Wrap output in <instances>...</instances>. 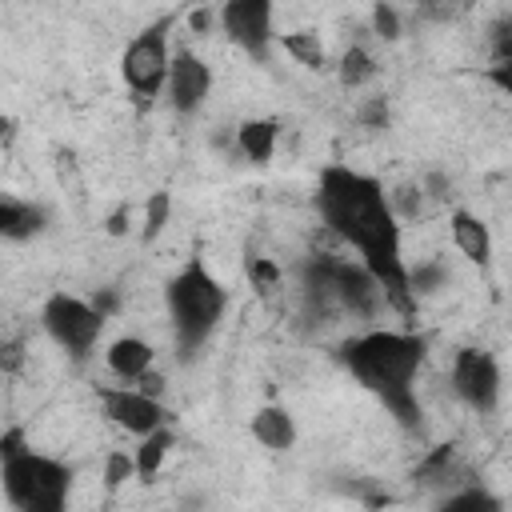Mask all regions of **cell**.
Here are the masks:
<instances>
[{
    "mask_svg": "<svg viewBox=\"0 0 512 512\" xmlns=\"http://www.w3.org/2000/svg\"><path fill=\"white\" fill-rule=\"evenodd\" d=\"M316 212H320L324 228L336 240H344L348 248L360 252V264L380 280L384 300L400 316H412L416 312V292H412L408 264H404L400 216H396L392 196L384 192V184L368 172L332 164V168L320 172Z\"/></svg>",
    "mask_w": 512,
    "mask_h": 512,
    "instance_id": "1",
    "label": "cell"
},
{
    "mask_svg": "<svg viewBox=\"0 0 512 512\" xmlns=\"http://www.w3.org/2000/svg\"><path fill=\"white\" fill-rule=\"evenodd\" d=\"M428 340L416 332H396V328H372L360 336H348L336 348V360L348 368V376L368 388L388 416L400 428H420V400H416V372L424 364Z\"/></svg>",
    "mask_w": 512,
    "mask_h": 512,
    "instance_id": "2",
    "label": "cell"
},
{
    "mask_svg": "<svg viewBox=\"0 0 512 512\" xmlns=\"http://www.w3.org/2000/svg\"><path fill=\"white\" fill-rule=\"evenodd\" d=\"M164 304H168V320H172V336H176V356L192 360L204 348V340L216 332V324L228 308V292L200 260H192L168 280Z\"/></svg>",
    "mask_w": 512,
    "mask_h": 512,
    "instance_id": "3",
    "label": "cell"
},
{
    "mask_svg": "<svg viewBox=\"0 0 512 512\" xmlns=\"http://www.w3.org/2000/svg\"><path fill=\"white\" fill-rule=\"evenodd\" d=\"M0 484L12 508L20 512H60L72 488V468L44 452H16L0 460Z\"/></svg>",
    "mask_w": 512,
    "mask_h": 512,
    "instance_id": "4",
    "label": "cell"
},
{
    "mask_svg": "<svg viewBox=\"0 0 512 512\" xmlns=\"http://www.w3.org/2000/svg\"><path fill=\"white\" fill-rule=\"evenodd\" d=\"M40 320H44V332L56 340V348H64V356L76 364H84L92 356V348L104 332V312L96 304H84L80 296H68V292L48 296Z\"/></svg>",
    "mask_w": 512,
    "mask_h": 512,
    "instance_id": "5",
    "label": "cell"
},
{
    "mask_svg": "<svg viewBox=\"0 0 512 512\" xmlns=\"http://www.w3.org/2000/svg\"><path fill=\"white\" fill-rule=\"evenodd\" d=\"M168 68H172V52H168V24L164 20L144 28L136 40H128V48L120 56L124 84L136 92V100L160 96L168 84Z\"/></svg>",
    "mask_w": 512,
    "mask_h": 512,
    "instance_id": "6",
    "label": "cell"
},
{
    "mask_svg": "<svg viewBox=\"0 0 512 512\" xmlns=\"http://www.w3.org/2000/svg\"><path fill=\"white\" fill-rule=\"evenodd\" d=\"M96 400L104 408V416L124 428L128 436H148L156 428H164L168 408L160 404V396L136 388V384H96Z\"/></svg>",
    "mask_w": 512,
    "mask_h": 512,
    "instance_id": "7",
    "label": "cell"
},
{
    "mask_svg": "<svg viewBox=\"0 0 512 512\" xmlns=\"http://www.w3.org/2000/svg\"><path fill=\"white\" fill-rule=\"evenodd\" d=\"M448 380H452V392L472 412H496V404H500V368L484 348H456Z\"/></svg>",
    "mask_w": 512,
    "mask_h": 512,
    "instance_id": "8",
    "label": "cell"
},
{
    "mask_svg": "<svg viewBox=\"0 0 512 512\" xmlns=\"http://www.w3.org/2000/svg\"><path fill=\"white\" fill-rule=\"evenodd\" d=\"M272 12H276V0H224L220 4V28L224 36L244 48L252 60H268V48H272Z\"/></svg>",
    "mask_w": 512,
    "mask_h": 512,
    "instance_id": "9",
    "label": "cell"
},
{
    "mask_svg": "<svg viewBox=\"0 0 512 512\" xmlns=\"http://www.w3.org/2000/svg\"><path fill=\"white\" fill-rule=\"evenodd\" d=\"M208 88H212L208 64H204L200 56H192V52H176V56H172V68H168V84H164L168 104H172L180 116H192V112L208 100Z\"/></svg>",
    "mask_w": 512,
    "mask_h": 512,
    "instance_id": "10",
    "label": "cell"
},
{
    "mask_svg": "<svg viewBox=\"0 0 512 512\" xmlns=\"http://www.w3.org/2000/svg\"><path fill=\"white\" fill-rule=\"evenodd\" d=\"M448 232H452V244L460 248L464 260L488 268V260H492V236H488V224H484L480 216L456 208V212L448 216Z\"/></svg>",
    "mask_w": 512,
    "mask_h": 512,
    "instance_id": "11",
    "label": "cell"
},
{
    "mask_svg": "<svg viewBox=\"0 0 512 512\" xmlns=\"http://www.w3.org/2000/svg\"><path fill=\"white\" fill-rule=\"evenodd\" d=\"M104 356H108V368H112L124 384H132V380H140L144 372H152V360H156L152 344L140 340V336H120V340H112Z\"/></svg>",
    "mask_w": 512,
    "mask_h": 512,
    "instance_id": "12",
    "label": "cell"
},
{
    "mask_svg": "<svg viewBox=\"0 0 512 512\" xmlns=\"http://www.w3.org/2000/svg\"><path fill=\"white\" fill-rule=\"evenodd\" d=\"M44 224H48V212L40 204L16 200V196L0 200V236L4 240H32L36 232H44Z\"/></svg>",
    "mask_w": 512,
    "mask_h": 512,
    "instance_id": "13",
    "label": "cell"
},
{
    "mask_svg": "<svg viewBox=\"0 0 512 512\" xmlns=\"http://www.w3.org/2000/svg\"><path fill=\"white\" fill-rule=\"evenodd\" d=\"M252 436H256L264 448L284 452V448H292V444H296V420L288 416V408L268 404V408H260V412L252 416Z\"/></svg>",
    "mask_w": 512,
    "mask_h": 512,
    "instance_id": "14",
    "label": "cell"
},
{
    "mask_svg": "<svg viewBox=\"0 0 512 512\" xmlns=\"http://www.w3.org/2000/svg\"><path fill=\"white\" fill-rule=\"evenodd\" d=\"M276 136H280V124L276 120H244L236 128V148H240L244 160L268 164L272 152H276Z\"/></svg>",
    "mask_w": 512,
    "mask_h": 512,
    "instance_id": "15",
    "label": "cell"
},
{
    "mask_svg": "<svg viewBox=\"0 0 512 512\" xmlns=\"http://www.w3.org/2000/svg\"><path fill=\"white\" fill-rule=\"evenodd\" d=\"M168 448H172V432L168 428H156V432L140 436V448H136V472H140V480H152L160 472Z\"/></svg>",
    "mask_w": 512,
    "mask_h": 512,
    "instance_id": "16",
    "label": "cell"
},
{
    "mask_svg": "<svg viewBox=\"0 0 512 512\" xmlns=\"http://www.w3.org/2000/svg\"><path fill=\"white\" fill-rule=\"evenodd\" d=\"M336 72H340V84L344 88H360V84H368L372 76H376V64H372V56H368V48H360V44H352L344 56H340V64H336Z\"/></svg>",
    "mask_w": 512,
    "mask_h": 512,
    "instance_id": "17",
    "label": "cell"
},
{
    "mask_svg": "<svg viewBox=\"0 0 512 512\" xmlns=\"http://www.w3.org/2000/svg\"><path fill=\"white\" fill-rule=\"evenodd\" d=\"M280 44H284L288 56H296L304 68H324V44H320L316 32H288Z\"/></svg>",
    "mask_w": 512,
    "mask_h": 512,
    "instance_id": "18",
    "label": "cell"
},
{
    "mask_svg": "<svg viewBox=\"0 0 512 512\" xmlns=\"http://www.w3.org/2000/svg\"><path fill=\"white\" fill-rule=\"evenodd\" d=\"M132 476H140V472H136V452H108V460H104V488L116 492V488H124Z\"/></svg>",
    "mask_w": 512,
    "mask_h": 512,
    "instance_id": "19",
    "label": "cell"
},
{
    "mask_svg": "<svg viewBox=\"0 0 512 512\" xmlns=\"http://www.w3.org/2000/svg\"><path fill=\"white\" fill-rule=\"evenodd\" d=\"M168 212H172V196L168 192H152L148 196V208H144V240H156L160 228L168 224Z\"/></svg>",
    "mask_w": 512,
    "mask_h": 512,
    "instance_id": "20",
    "label": "cell"
},
{
    "mask_svg": "<svg viewBox=\"0 0 512 512\" xmlns=\"http://www.w3.org/2000/svg\"><path fill=\"white\" fill-rule=\"evenodd\" d=\"M408 280H412V292H416V296H424V292H436V288L448 280V268H444V264H436V260H428V264L408 268Z\"/></svg>",
    "mask_w": 512,
    "mask_h": 512,
    "instance_id": "21",
    "label": "cell"
},
{
    "mask_svg": "<svg viewBox=\"0 0 512 512\" xmlns=\"http://www.w3.org/2000/svg\"><path fill=\"white\" fill-rule=\"evenodd\" d=\"M452 476V448L448 444H440L432 456H424V464L416 468V480H448Z\"/></svg>",
    "mask_w": 512,
    "mask_h": 512,
    "instance_id": "22",
    "label": "cell"
},
{
    "mask_svg": "<svg viewBox=\"0 0 512 512\" xmlns=\"http://www.w3.org/2000/svg\"><path fill=\"white\" fill-rule=\"evenodd\" d=\"M444 508H448V512H456V508H480V512H496V508H500V500H496V496H488L484 488H468V492L444 496Z\"/></svg>",
    "mask_w": 512,
    "mask_h": 512,
    "instance_id": "23",
    "label": "cell"
},
{
    "mask_svg": "<svg viewBox=\"0 0 512 512\" xmlns=\"http://www.w3.org/2000/svg\"><path fill=\"white\" fill-rule=\"evenodd\" d=\"M248 280H252L260 292H272V288L280 284V268H276L272 260H264V256H248Z\"/></svg>",
    "mask_w": 512,
    "mask_h": 512,
    "instance_id": "24",
    "label": "cell"
},
{
    "mask_svg": "<svg viewBox=\"0 0 512 512\" xmlns=\"http://www.w3.org/2000/svg\"><path fill=\"white\" fill-rule=\"evenodd\" d=\"M372 32H376L380 40H396V36H400V16H396L392 4L380 0V4L372 8Z\"/></svg>",
    "mask_w": 512,
    "mask_h": 512,
    "instance_id": "25",
    "label": "cell"
},
{
    "mask_svg": "<svg viewBox=\"0 0 512 512\" xmlns=\"http://www.w3.org/2000/svg\"><path fill=\"white\" fill-rule=\"evenodd\" d=\"M488 40H492V56H496V60L512 56V12H508L504 20H496V24H492Z\"/></svg>",
    "mask_w": 512,
    "mask_h": 512,
    "instance_id": "26",
    "label": "cell"
},
{
    "mask_svg": "<svg viewBox=\"0 0 512 512\" xmlns=\"http://www.w3.org/2000/svg\"><path fill=\"white\" fill-rule=\"evenodd\" d=\"M504 96H512V56H504V60H492V68L484 72Z\"/></svg>",
    "mask_w": 512,
    "mask_h": 512,
    "instance_id": "27",
    "label": "cell"
},
{
    "mask_svg": "<svg viewBox=\"0 0 512 512\" xmlns=\"http://www.w3.org/2000/svg\"><path fill=\"white\" fill-rule=\"evenodd\" d=\"M360 120H364L368 128H384V124H388V104H384V96L368 100V104L360 108Z\"/></svg>",
    "mask_w": 512,
    "mask_h": 512,
    "instance_id": "28",
    "label": "cell"
},
{
    "mask_svg": "<svg viewBox=\"0 0 512 512\" xmlns=\"http://www.w3.org/2000/svg\"><path fill=\"white\" fill-rule=\"evenodd\" d=\"M28 444H24V428H8L4 436H0V460L4 456H16V452H24Z\"/></svg>",
    "mask_w": 512,
    "mask_h": 512,
    "instance_id": "29",
    "label": "cell"
},
{
    "mask_svg": "<svg viewBox=\"0 0 512 512\" xmlns=\"http://www.w3.org/2000/svg\"><path fill=\"white\" fill-rule=\"evenodd\" d=\"M108 232H112V236L128 232V208H116V212H112V220H108Z\"/></svg>",
    "mask_w": 512,
    "mask_h": 512,
    "instance_id": "30",
    "label": "cell"
},
{
    "mask_svg": "<svg viewBox=\"0 0 512 512\" xmlns=\"http://www.w3.org/2000/svg\"><path fill=\"white\" fill-rule=\"evenodd\" d=\"M16 364H20V344L8 340V344H4V372H16Z\"/></svg>",
    "mask_w": 512,
    "mask_h": 512,
    "instance_id": "31",
    "label": "cell"
},
{
    "mask_svg": "<svg viewBox=\"0 0 512 512\" xmlns=\"http://www.w3.org/2000/svg\"><path fill=\"white\" fill-rule=\"evenodd\" d=\"M208 20H212V16H208V12H204V8H200V12H192V16H188V24H192V28H196V32H204V28H208Z\"/></svg>",
    "mask_w": 512,
    "mask_h": 512,
    "instance_id": "32",
    "label": "cell"
}]
</instances>
